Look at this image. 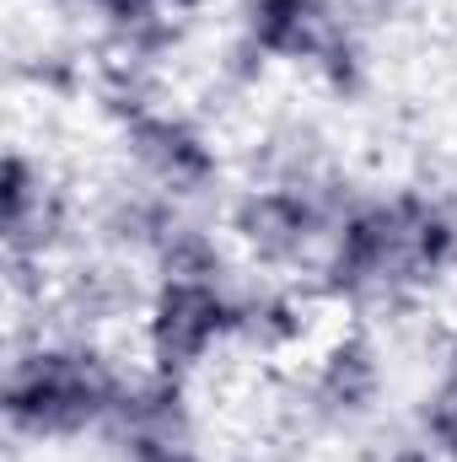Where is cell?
<instances>
[{
  "label": "cell",
  "mask_w": 457,
  "mask_h": 462,
  "mask_svg": "<svg viewBox=\"0 0 457 462\" xmlns=\"http://www.w3.org/2000/svg\"><path fill=\"white\" fill-rule=\"evenodd\" d=\"M457 269V210L431 189L360 194L334 226L312 296L323 307H404Z\"/></svg>",
  "instance_id": "6da1fadb"
},
{
  "label": "cell",
  "mask_w": 457,
  "mask_h": 462,
  "mask_svg": "<svg viewBox=\"0 0 457 462\" xmlns=\"http://www.w3.org/2000/svg\"><path fill=\"white\" fill-rule=\"evenodd\" d=\"M129 371L92 334H54L11 349L0 414L16 441H76L108 430L124 403Z\"/></svg>",
  "instance_id": "7a4b0ae2"
},
{
  "label": "cell",
  "mask_w": 457,
  "mask_h": 462,
  "mask_svg": "<svg viewBox=\"0 0 457 462\" xmlns=\"http://www.w3.org/2000/svg\"><path fill=\"white\" fill-rule=\"evenodd\" d=\"M355 199L360 194H350V183H340L334 172L291 167L231 199L227 236L264 269H318L329 236Z\"/></svg>",
  "instance_id": "3957f363"
},
{
  "label": "cell",
  "mask_w": 457,
  "mask_h": 462,
  "mask_svg": "<svg viewBox=\"0 0 457 462\" xmlns=\"http://www.w3.org/2000/svg\"><path fill=\"white\" fill-rule=\"evenodd\" d=\"M242 345V291L216 280H156L140 312V360L189 382L221 349Z\"/></svg>",
  "instance_id": "277c9868"
},
{
  "label": "cell",
  "mask_w": 457,
  "mask_h": 462,
  "mask_svg": "<svg viewBox=\"0 0 457 462\" xmlns=\"http://www.w3.org/2000/svg\"><path fill=\"white\" fill-rule=\"evenodd\" d=\"M118 145H124V156H129L140 183H151V189H162V194H173L183 205L221 183L216 140L189 114H173L162 103H151V108L124 118L118 124Z\"/></svg>",
  "instance_id": "5b68a950"
},
{
  "label": "cell",
  "mask_w": 457,
  "mask_h": 462,
  "mask_svg": "<svg viewBox=\"0 0 457 462\" xmlns=\"http://www.w3.org/2000/svg\"><path fill=\"white\" fill-rule=\"evenodd\" d=\"M76 226V199L70 189H60V178L22 145L5 151L0 167V242L5 258H33L49 263Z\"/></svg>",
  "instance_id": "8992f818"
},
{
  "label": "cell",
  "mask_w": 457,
  "mask_h": 462,
  "mask_svg": "<svg viewBox=\"0 0 457 462\" xmlns=\"http://www.w3.org/2000/svg\"><path fill=\"white\" fill-rule=\"evenodd\" d=\"M350 22L340 0H242V27L237 38L264 54L269 65H318L329 38Z\"/></svg>",
  "instance_id": "52a82bcc"
},
{
  "label": "cell",
  "mask_w": 457,
  "mask_h": 462,
  "mask_svg": "<svg viewBox=\"0 0 457 462\" xmlns=\"http://www.w3.org/2000/svg\"><path fill=\"white\" fill-rule=\"evenodd\" d=\"M382 387H387L382 355H377V345L360 328H344L323 349H312L307 398H312L318 414H329V420H366L382 403Z\"/></svg>",
  "instance_id": "ba28073f"
},
{
  "label": "cell",
  "mask_w": 457,
  "mask_h": 462,
  "mask_svg": "<svg viewBox=\"0 0 457 462\" xmlns=\"http://www.w3.org/2000/svg\"><path fill=\"white\" fill-rule=\"evenodd\" d=\"M151 263H156V280H216V285L231 280L227 242L210 226H200V221H183V226L162 242V253Z\"/></svg>",
  "instance_id": "9c48e42d"
},
{
  "label": "cell",
  "mask_w": 457,
  "mask_h": 462,
  "mask_svg": "<svg viewBox=\"0 0 457 462\" xmlns=\"http://www.w3.org/2000/svg\"><path fill=\"white\" fill-rule=\"evenodd\" d=\"M420 430H425V447L442 462H457V360L447 365V376L436 382V393L425 398L420 409Z\"/></svg>",
  "instance_id": "30bf717a"
},
{
  "label": "cell",
  "mask_w": 457,
  "mask_h": 462,
  "mask_svg": "<svg viewBox=\"0 0 457 462\" xmlns=\"http://www.w3.org/2000/svg\"><path fill=\"white\" fill-rule=\"evenodd\" d=\"M382 462H442L431 447H398V452H387Z\"/></svg>",
  "instance_id": "8fae6325"
},
{
  "label": "cell",
  "mask_w": 457,
  "mask_h": 462,
  "mask_svg": "<svg viewBox=\"0 0 457 462\" xmlns=\"http://www.w3.org/2000/svg\"><path fill=\"white\" fill-rule=\"evenodd\" d=\"M360 5H371V11H393V5H404V0H360Z\"/></svg>",
  "instance_id": "7c38bea8"
},
{
  "label": "cell",
  "mask_w": 457,
  "mask_h": 462,
  "mask_svg": "<svg viewBox=\"0 0 457 462\" xmlns=\"http://www.w3.org/2000/svg\"><path fill=\"white\" fill-rule=\"evenodd\" d=\"M173 5H183V11H189V0H173Z\"/></svg>",
  "instance_id": "4fadbf2b"
}]
</instances>
